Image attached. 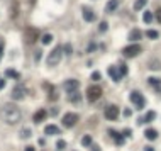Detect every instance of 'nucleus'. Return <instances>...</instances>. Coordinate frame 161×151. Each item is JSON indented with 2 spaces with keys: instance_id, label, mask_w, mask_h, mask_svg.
<instances>
[{
  "instance_id": "f257e3e1",
  "label": "nucleus",
  "mask_w": 161,
  "mask_h": 151,
  "mask_svg": "<svg viewBox=\"0 0 161 151\" xmlns=\"http://www.w3.org/2000/svg\"><path fill=\"white\" fill-rule=\"evenodd\" d=\"M21 117H22L21 109L15 104H4L0 107V119L5 124H17L21 121Z\"/></svg>"
},
{
  "instance_id": "f03ea898",
  "label": "nucleus",
  "mask_w": 161,
  "mask_h": 151,
  "mask_svg": "<svg viewBox=\"0 0 161 151\" xmlns=\"http://www.w3.org/2000/svg\"><path fill=\"white\" fill-rule=\"evenodd\" d=\"M39 37H41V31L37 27H27L26 32H24V39H26L27 44H34Z\"/></svg>"
},
{
  "instance_id": "7ed1b4c3",
  "label": "nucleus",
  "mask_w": 161,
  "mask_h": 151,
  "mask_svg": "<svg viewBox=\"0 0 161 151\" xmlns=\"http://www.w3.org/2000/svg\"><path fill=\"white\" fill-rule=\"evenodd\" d=\"M102 97V89H100L99 85H90L87 89V99L88 102H95Z\"/></svg>"
},
{
  "instance_id": "20e7f679",
  "label": "nucleus",
  "mask_w": 161,
  "mask_h": 151,
  "mask_svg": "<svg viewBox=\"0 0 161 151\" xmlns=\"http://www.w3.org/2000/svg\"><path fill=\"white\" fill-rule=\"evenodd\" d=\"M103 114H105V119H109V121H117V119H119V114H121V109H119L117 105L110 104V105L105 107Z\"/></svg>"
},
{
  "instance_id": "39448f33",
  "label": "nucleus",
  "mask_w": 161,
  "mask_h": 151,
  "mask_svg": "<svg viewBox=\"0 0 161 151\" xmlns=\"http://www.w3.org/2000/svg\"><path fill=\"white\" fill-rule=\"evenodd\" d=\"M131 102L136 105L137 111H143L144 105H146V99L143 97V93H141V92H132L131 93Z\"/></svg>"
},
{
  "instance_id": "423d86ee",
  "label": "nucleus",
  "mask_w": 161,
  "mask_h": 151,
  "mask_svg": "<svg viewBox=\"0 0 161 151\" xmlns=\"http://www.w3.org/2000/svg\"><path fill=\"white\" fill-rule=\"evenodd\" d=\"M61 49L63 48H59L58 46V48H54L51 53H49V56H48V65L49 66H56V65L61 61V53H63Z\"/></svg>"
},
{
  "instance_id": "0eeeda50",
  "label": "nucleus",
  "mask_w": 161,
  "mask_h": 151,
  "mask_svg": "<svg viewBox=\"0 0 161 151\" xmlns=\"http://www.w3.org/2000/svg\"><path fill=\"white\" fill-rule=\"evenodd\" d=\"M139 53H141L139 44H131V46H125V48L122 49V55H124L125 58H134V56H137Z\"/></svg>"
},
{
  "instance_id": "6e6552de",
  "label": "nucleus",
  "mask_w": 161,
  "mask_h": 151,
  "mask_svg": "<svg viewBox=\"0 0 161 151\" xmlns=\"http://www.w3.org/2000/svg\"><path fill=\"white\" fill-rule=\"evenodd\" d=\"M77 122H78V114H75V112H68V114L63 115V126L65 127H73Z\"/></svg>"
},
{
  "instance_id": "1a4fd4ad",
  "label": "nucleus",
  "mask_w": 161,
  "mask_h": 151,
  "mask_svg": "<svg viewBox=\"0 0 161 151\" xmlns=\"http://www.w3.org/2000/svg\"><path fill=\"white\" fill-rule=\"evenodd\" d=\"M63 87H65V90L68 93H73V92H78V89H80V81L78 80H66L65 83H63Z\"/></svg>"
},
{
  "instance_id": "9d476101",
  "label": "nucleus",
  "mask_w": 161,
  "mask_h": 151,
  "mask_svg": "<svg viewBox=\"0 0 161 151\" xmlns=\"http://www.w3.org/2000/svg\"><path fill=\"white\" fill-rule=\"evenodd\" d=\"M24 95H26V90H24L22 85H17V87L12 90V99L14 100H22L24 99Z\"/></svg>"
},
{
  "instance_id": "9b49d317",
  "label": "nucleus",
  "mask_w": 161,
  "mask_h": 151,
  "mask_svg": "<svg viewBox=\"0 0 161 151\" xmlns=\"http://www.w3.org/2000/svg\"><path fill=\"white\" fill-rule=\"evenodd\" d=\"M81 14H83L87 22H93L95 21V14H93V10L90 7H81Z\"/></svg>"
},
{
  "instance_id": "f8f14e48",
  "label": "nucleus",
  "mask_w": 161,
  "mask_h": 151,
  "mask_svg": "<svg viewBox=\"0 0 161 151\" xmlns=\"http://www.w3.org/2000/svg\"><path fill=\"white\" fill-rule=\"evenodd\" d=\"M109 134L114 138V139H115V144H117V146H122V144L125 143L124 136H122V134H119L117 131H115V129H109Z\"/></svg>"
},
{
  "instance_id": "ddd939ff",
  "label": "nucleus",
  "mask_w": 161,
  "mask_h": 151,
  "mask_svg": "<svg viewBox=\"0 0 161 151\" xmlns=\"http://www.w3.org/2000/svg\"><path fill=\"white\" fill-rule=\"evenodd\" d=\"M121 4H122V0H109L105 4V12H115Z\"/></svg>"
},
{
  "instance_id": "4468645a",
  "label": "nucleus",
  "mask_w": 161,
  "mask_h": 151,
  "mask_svg": "<svg viewBox=\"0 0 161 151\" xmlns=\"http://www.w3.org/2000/svg\"><path fill=\"white\" fill-rule=\"evenodd\" d=\"M46 115H48V112L44 111V109H41V111H37L36 114H34V122H36V124H39V122H43L44 119H46Z\"/></svg>"
},
{
  "instance_id": "2eb2a0df",
  "label": "nucleus",
  "mask_w": 161,
  "mask_h": 151,
  "mask_svg": "<svg viewBox=\"0 0 161 151\" xmlns=\"http://www.w3.org/2000/svg\"><path fill=\"white\" fill-rule=\"evenodd\" d=\"M144 136H146V139L154 141L158 138V131H156V129H153V127H149V129H146V131H144Z\"/></svg>"
},
{
  "instance_id": "dca6fc26",
  "label": "nucleus",
  "mask_w": 161,
  "mask_h": 151,
  "mask_svg": "<svg viewBox=\"0 0 161 151\" xmlns=\"http://www.w3.org/2000/svg\"><path fill=\"white\" fill-rule=\"evenodd\" d=\"M127 37H129V41H139L141 37H143V32H141L139 29H132Z\"/></svg>"
},
{
  "instance_id": "f3484780",
  "label": "nucleus",
  "mask_w": 161,
  "mask_h": 151,
  "mask_svg": "<svg viewBox=\"0 0 161 151\" xmlns=\"http://www.w3.org/2000/svg\"><path fill=\"white\" fill-rule=\"evenodd\" d=\"M68 100H70L71 104H80V102H81V93H80V92L68 93Z\"/></svg>"
},
{
  "instance_id": "a211bd4d",
  "label": "nucleus",
  "mask_w": 161,
  "mask_h": 151,
  "mask_svg": "<svg viewBox=\"0 0 161 151\" xmlns=\"http://www.w3.org/2000/svg\"><path fill=\"white\" fill-rule=\"evenodd\" d=\"M109 75H110V78H112L114 81H115V83H117L119 80H121V75H119V70L115 66H110L109 68Z\"/></svg>"
},
{
  "instance_id": "6ab92c4d",
  "label": "nucleus",
  "mask_w": 161,
  "mask_h": 151,
  "mask_svg": "<svg viewBox=\"0 0 161 151\" xmlns=\"http://www.w3.org/2000/svg\"><path fill=\"white\" fill-rule=\"evenodd\" d=\"M5 77H7V78H14V80H19V78H21V75H19L17 70L7 68V70H5Z\"/></svg>"
},
{
  "instance_id": "aec40b11",
  "label": "nucleus",
  "mask_w": 161,
  "mask_h": 151,
  "mask_svg": "<svg viewBox=\"0 0 161 151\" xmlns=\"http://www.w3.org/2000/svg\"><path fill=\"white\" fill-rule=\"evenodd\" d=\"M44 131H46V134H58V133H61L59 127L58 126H54V124H48L46 127H44Z\"/></svg>"
},
{
  "instance_id": "412c9836",
  "label": "nucleus",
  "mask_w": 161,
  "mask_h": 151,
  "mask_svg": "<svg viewBox=\"0 0 161 151\" xmlns=\"http://www.w3.org/2000/svg\"><path fill=\"white\" fill-rule=\"evenodd\" d=\"M153 119H156V112H154V111H149L146 115H144V119H141L139 122H151Z\"/></svg>"
},
{
  "instance_id": "4be33fe9",
  "label": "nucleus",
  "mask_w": 161,
  "mask_h": 151,
  "mask_svg": "<svg viewBox=\"0 0 161 151\" xmlns=\"http://www.w3.org/2000/svg\"><path fill=\"white\" fill-rule=\"evenodd\" d=\"M146 4H148V0H136L134 2V10L137 12V10H141V9H144Z\"/></svg>"
},
{
  "instance_id": "5701e85b",
  "label": "nucleus",
  "mask_w": 161,
  "mask_h": 151,
  "mask_svg": "<svg viewBox=\"0 0 161 151\" xmlns=\"http://www.w3.org/2000/svg\"><path fill=\"white\" fill-rule=\"evenodd\" d=\"M146 36L149 37V39L156 41L158 37H159V32H158V31H154V29H148V31H146Z\"/></svg>"
},
{
  "instance_id": "b1692460",
  "label": "nucleus",
  "mask_w": 161,
  "mask_h": 151,
  "mask_svg": "<svg viewBox=\"0 0 161 151\" xmlns=\"http://www.w3.org/2000/svg\"><path fill=\"white\" fill-rule=\"evenodd\" d=\"M148 81H149V83L153 85L154 89L158 90V92H161V80H158V78H149Z\"/></svg>"
},
{
  "instance_id": "393cba45",
  "label": "nucleus",
  "mask_w": 161,
  "mask_h": 151,
  "mask_svg": "<svg viewBox=\"0 0 161 151\" xmlns=\"http://www.w3.org/2000/svg\"><path fill=\"white\" fill-rule=\"evenodd\" d=\"M153 17H154V15L151 14L149 10H146V12H144V14H143V21H144V22H146V24L153 22Z\"/></svg>"
},
{
  "instance_id": "a878e982",
  "label": "nucleus",
  "mask_w": 161,
  "mask_h": 151,
  "mask_svg": "<svg viewBox=\"0 0 161 151\" xmlns=\"http://www.w3.org/2000/svg\"><path fill=\"white\" fill-rule=\"evenodd\" d=\"M31 134H32V131L29 127H24L21 131V138H31Z\"/></svg>"
},
{
  "instance_id": "bb28decb",
  "label": "nucleus",
  "mask_w": 161,
  "mask_h": 151,
  "mask_svg": "<svg viewBox=\"0 0 161 151\" xmlns=\"http://www.w3.org/2000/svg\"><path fill=\"white\" fill-rule=\"evenodd\" d=\"M41 41H43V44H49V43L53 41V36L51 34H44V36L41 37Z\"/></svg>"
},
{
  "instance_id": "cd10ccee",
  "label": "nucleus",
  "mask_w": 161,
  "mask_h": 151,
  "mask_svg": "<svg viewBox=\"0 0 161 151\" xmlns=\"http://www.w3.org/2000/svg\"><path fill=\"white\" fill-rule=\"evenodd\" d=\"M81 144L88 148V146H90V144H92V138L88 136V134H87V136H83V138H81Z\"/></svg>"
},
{
  "instance_id": "c85d7f7f",
  "label": "nucleus",
  "mask_w": 161,
  "mask_h": 151,
  "mask_svg": "<svg viewBox=\"0 0 161 151\" xmlns=\"http://www.w3.org/2000/svg\"><path fill=\"white\" fill-rule=\"evenodd\" d=\"M90 78H92V80H93V81H99L100 78H102V75H100V71H93Z\"/></svg>"
},
{
  "instance_id": "c756f323",
  "label": "nucleus",
  "mask_w": 161,
  "mask_h": 151,
  "mask_svg": "<svg viewBox=\"0 0 161 151\" xmlns=\"http://www.w3.org/2000/svg\"><path fill=\"white\" fill-rule=\"evenodd\" d=\"M119 75H121V77H125V75H127V66H125V65H121V68H119Z\"/></svg>"
},
{
  "instance_id": "7c9ffc66",
  "label": "nucleus",
  "mask_w": 161,
  "mask_h": 151,
  "mask_svg": "<svg viewBox=\"0 0 161 151\" xmlns=\"http://www.w3.org/2000/svg\"><path fill=\"white\" fill-rule=\"evenodd\" d=\"M149 66L153 68V70H159V68H161V65H159V61H158V59H154V61L151 63Z\"/></svg>"
},
{
  "instance_id": "2f4dec72",
  "label": "nucleus",
  "mask_w": 161,
  "mask_h": 151,
  "mask_svg": "<svg viewBox=\"0 0 161 151\" xmlns=\"http://www.w3.org/2000/svg\"><path fill=\"white\" fill-rule=\"evenodd\" d=\"M63 49H65L66 55H71V53H73V49H71V44H70V43H68V44H65V48H63Z\"/></svg>"
},
{
  "instance_id": "473e14b6",
  "label": "nucleus",
  "mask_w": 161,
  "mask_h": 151,
  "mask_svg": "<svg viewBox=\"0 0 161 151\" xmlns=\"http://www.w3.org/2000/svg\"><path fill=\"white\" fill-rule=\"evenodd\" d=\"M56 146H58V149H65V146H66V143L63 139H59L58 143H56Z\"/></svg>"
},
{
  "instance_id": "72a5a7b5",
  "label": "nucleus",
  "mask_w": 161,
  "mask_h": 151,
  "mask_svg": "<svg viewBox=\"0 0 161 151\" xmlns=\"http://www.w3.org/2000/svg\"><path fill=\"white\" fill-rule=\"evenodd\" d=\"M88 148H90V151H102V149H100V146H99V144H93V143H92Z\"/></svg>"
},
{
  "instance_id": "f704fd0d",
  "label": "nucleus",
  "mask_w": 161,
  "mask_h": 151,
  "mask_svg": "<svg viewBox=\"0 0 161 151\" xmlns=\"http://www.w3.org/2000/svg\"><path fill=\"white\" fill-rule=\"evenodd\" d=\"M154 17H156V21L161 24V9H158L156 10V14H154Z\"/></svg>"
},
{
  "instance_id": "c9c22d12",
  "label": "nucleus",
  "mask_w": 161,
  "mask_h": 151,
  "mask_svg": "<svg viewBox=\"0 0 161 151\" xmlns=\"http://www.w3.org/2000/svg\"><path fill=\"white\" fill-rule=\"evenodd\" d=\"M10 15L14 17V15H17V4H12V12H10Z\"/></svg>"
},
{
  "instance_id": "e433bc0d",
  "label": "nucleus",
  "mask_w": 161,
  "mask_h": 151,
  "mask_svg": "<svg viewBox=\"0 0 161 151\" xmlns=\"http://www.w3.org/2000/svg\"><path fill=\"white\" fill-rule=\"evenodd\" d=\"M95 49H97V44H95V43H92V44L88 46V49H87V51H88V53H92V51H95Z\"/></svg>"
},
{
  "instance_id": "4c0bfd02",
  "label": "nucleus",
  "mask_w": 161,
  "mask_h": 151,
  "mask_svg": "<svg viewBox=\"0 0 161 151\" xmlns=\"http://www.w3.org/2000/svg\"><path fill=\"white\" fill-rule=\"evenodd\" d=\"M100 31H102V32H103V31H107V22H102V24H100Z\"/></svg>"
},
{
  "instance_id": "58836bf2",
  "label": "nucleus",
  "mask_w": 161,
  "mask_h": 151,
  "mask_svg": "<svg viewBox=\"0 0 161 151\" xmlns=\"http://www.w3.org/2000/svg\"><path fill=\"white\" fill-rule=\"evenodd\" d=\"M4 87H5V80H2V78H0V90L4 89Z\"/></svg>"
},
{
  "instance_id": "ea45409f",
  "label": "nucleus",
  "mask_w": 161,
  "mask_h": 151,
  "mask_svg": "<svg viewBox=\"0 0 161 151\" xmlns=\"http://www.w3.org/2000/svg\"><path fill=\"white\" fill-rule=\"evenodd\" d=\"M124 134L125 136H131V129H124Z\"/></svg>"
},
{
  "instance_id": "a19ab883",
  "label": "nucleus",
  "mask_w": 161,
  "mask_h": 151,
  "mask_svg": "<svg viewBox=\"0 0 161 151\" xmlns=\"http://www.w3.org/2000/svg\"><path fill=\"white\" fill-rule=\"evenodd\" d=\"M124 114L125 115H131V109H124Z\"/></svg>"
},
{
  "instance_id": "79ce46f5",
  "label": "nucleus",
  "mask_w": 161,
  "mask_h": 151,
  "mask_svg": "<svg viewBox=\"0 0 161 151\" xmlns=\"http://www.w3.org/2000/svg\"><path fill=\"white\" fill-rule=\"evenodd\" d=\"M2 56H4V48H2V44H0V59H2Z\"/></svg>"
},
{
  "instance_id": "37998d69",
  "label": "nucleus",
  "mask_w": 161,
  "mask_h": 151,
  "mask_svg": "<svg viewBox=\"0 0 161 151\" xmlns=\"http://www.w3.org/2000/svg\"><path fill=\"white\" fill-rule=\"evenodd\" d=\"M41 55H43V53H41V51H37V53H36V61H37V59L41 58Z\"/></svg>"
},
{
  "instance_id": "c03bdc74",
  "label": "nucleus",
  "mask_w": 161,
  "mask_h": 151,
  "mask_svg": "<svg viewBox=\"0 0 161 151\" xmlns=\"http://www.w3.org/2000/svg\"><path fill=\"white\" fill-rule=\"evenodd\" d=\"M144 151H154V149L151 146H146V148H144Z\"/></svg>"
},
{
  "instance_id": "a18cd8bd",
  "label": "nucleus",
  "mask_w": 161,
  "mask_h": 151,
  "mask_svg": "<svg viewBox=\"0 0 161 151\" xmlns=\"http://www.w3.org/2000/svg\"><path fill=\"white\" fill-rule=\"evenodd\" d=\"M24 151H34V148H32V146H27V148H26V149H24Z\"/></svg>"
}]
</instances>
